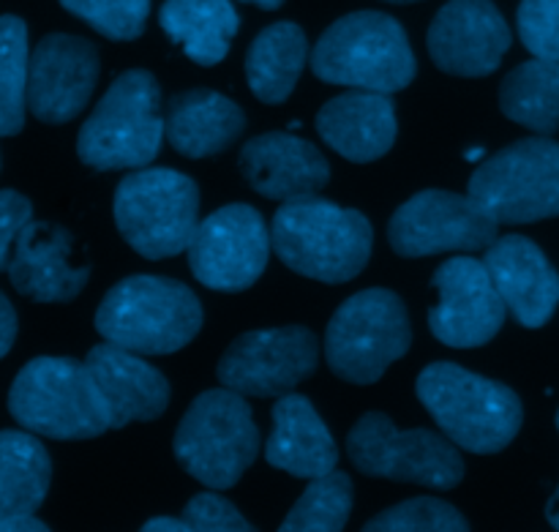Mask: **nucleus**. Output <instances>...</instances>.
<instances>
[{
	"label": "nucleus",
	"mask_w": 559,
	"mask_h": 532,
	"mask_svg": "<svg viewBox=\"0 0 559 532\" xmlns=\"http://www.w3.org/2000/svg\"><path fill=\"white\" fill-rule=\"evenodd\" d=\"M497 235L500 222L475 197L445 189L418 191L388 222V240L399 257L486 251Z\"/></svg>",
	"instance_id": "nucleus-12"
},
{
	"label": "nucleus",
	"mask_w": 559,
	"mask_h": 532,
	"mask_svg": "<svg viewBox=\"0 0 559 532\" xmlns=\"http://www.w3.org/2000/svg\"><path fill=\"white\" fill-rule=\"evenodd\" d=\"M415 393L442 435L469 453L489 457L506 451L522 429L524 407L513 388L451 360L426 366Z\"/></svg>",
	"instance_id": "nucleus-2"
},
{
	"label": "nucleus",
	"mask_w": 559,
	"mask_h": 532,
	"mask_svg": "<svg viewBox=\"0 0 559 532\" xmlns=\"http://www.w3.org/2000/svg\"><path fill=\"white\" fill-rule=\"evenodd\" d=\"M311 71L328 85L396 93L415 80L413 47L402 22L382 11H355L333 22L311 49Z\"/></svg>",
	"instance_id": "nucleus-4"
},
{
	"label": "nucleus",
	"mask_w": 559,
	"mask_h": 532,
	"mask_svg": "<svg viewBox=\"0 0 559 532\" xmlns=\"http://www.w3.org/2000/svg\"><path fill=\"white\" fill-rule=\"evenodd\" d=\"M271 468L293 478H320L336 470L338 446L314 404L300 393H284L273 404V429L265 442Z\"/></svg>",
	"instance_id": "nucleus-23"
},
{
	"label": "nucleus",
	"mask_w": 559,
	"mask_h": 532,
	"mask_svg": "<svg viewBox=\"0 0 559 532\" xmlns=\"http://www.w3.org/2000/svg\"><path fill=\"white\" fill-rule=\"evenodd\" d=\"M511 27L491 0H451L429 27V55L453 76H489L511 49Z\"/></svg>",
	"instance_id": "nucleus-17"
},
{
	"label": "nucleus",
	"mask_w": 559,
	"mask_h": 532,
	"mask_svg": "<svg viewBox=\"0 0 559 532\" xmlns=\"http://www.w3.org/2000/svg\"><path fill=\"white\" fill-rule=\"evenodd\" d=\"M347 457L371 478L404 481L426 489L451 492L464 478L456 442L431 429H396L385 413H366L347 435Z\"/></svg>",
	"instance_id": "nucleus-10"
},
{
	"label": "nucleus",
	"mask_w": 559,
	"mask_h": 532,
	"mask_svg": "<svg viewBox=\"0 0 559 532\" xmlns=\"http://www.w3.org/2000/svg\"><path fill=\"white\" fill-rule=\"evenodd\" d=\"M516 25L522 44L535 58L559 63V0H522Z\"/></svg>",
	"instance_id": "nucleus-33"
},
{
	"label": "nucleus",
	"mask_w": 559,
	"mask_h": 532,
	"mask_svg": "<svg viewBox=\"0 0 559 532\" xmlns=\"http://www.w3.org/2000/svg\"><path fill=\"white\" fill-rule=\"evenodd\" d=\"M431 287L437 304L429 309V328L445 347H484L506 326L508 306L484 260L451 257L437 268Z\"/></svg>",
	"instance_id": "nucleus-15"
},
{
	"label": "nucleus",
	"mask_w": 559,
	"mask_h": 532,
	"mask_svg": "<svg viewBox=\"0 0 559 532\" xmlns=\"http://www.w3.org/2000/svg\"><path fill=\"white\" fill-rule=\"evenodd\" d=\"M31 218L33 205L25 194L11 189L0 191V271H9L16 238Z\"/></svg>",
	"instance_id": "nucleus-35"
},
{
	"label": "nucleus",
	"mask_w": 559,
	"mask_h": 532,
	"mask_svg": "<svg viewBox=\"0 0 559 532\" xmlns=\"http://www.w3.org/2000/svg\"><path fill=\"white\" fill-rule=\"evenodd\" d=\"M413 328L404 300L382 287L344 300L325 331V360L333 375L353 386H374L388 366L404 358Z\"/></svg>",
	"instance_id": "nucleus-9"
},
{
	"label": "nucleus",
	"mask_w": 559,
	"mask_h": 532,
	"mask_svg": "<svg viewBox=\"0 0 559 532\" xmlns=\"http://www.w3.org/2000/svg\"><path fill=\"white\" fill-rule=\"evenodd\" d=\"M52 481V459L33 431H0V519L33 517Z\"/></svg>",
	"instance_id": "nucleus-27"
},
{
	"label": "nucleus",
	"mask_w": 559,
	"mask_h": 532,
	"mask_svg": "<svg viewBox=\"0 0 559 532\" xmlns=\"http://www.w3.org/2000/svg\"><path fill=\"white\" fill-rule=\"evenodd\" d=\"M74 238L52 222H27L14 244L9 279L16 293L36 304H69L85 289L91 265L71 262Z\"/></svg>",
	"instance_id": "nucleus-19"
},
{
	"label": "nucleus",
	"mask_w": 559,
	"mask_h": 532,
	"mask_svg": "<svg viewBox=\"0 0 559 532\" xmlns=\"http://www.w3.org/2000/svg\"><path fill=\"white\" fill-rule=\"evenodd\" d=\"M205 311L189 284L167 276H126L104 295L96 331L140 355H173L194 342Z\"/></svg>",
	"instance_id": "nucleus-3"
},
{
	"label": "nucleus",
	"mask_w": 559,
	"mask_h": 532,
	"mask_svg": "<svg viewBox=\"0 0 559 532\" xmlns=\"http://www.w3.org/2000/svg\"><path fill=\"white\" fill-rule=\"evenodd\" d=\"M469 197L500 224H533L559 216V145L530 137L475 167Z\"/></svg>",
	"instance_id": "nucleus-11"
},
{
	"label": "nucleus",
	"mask_w": 559,
	"mask_h": 532,
	"mask_svg": "<svg viewBox=\"0 0 559 532\" xmlns=\"http://www.w3.org/2000/svg\"><path fill=\"white\" fill-rule=\"evenodd\" d=\"M27 25L14 14L0 16V137L20 134L27 107Z\"/></svg>",
	"instance_id": "nucleus-29"
},
{
	"label": "nucleus",
	"mask_w": 559,
	"mask_h": 532,
	"mask_svg": "<svg viewBox=\"0 0 559 532\" xmlns=\"http://www.w3.org/2000/svg\"><path fill=\"white\" fill-rule=\"evenodd\" d=\"M96 44L71 33H49L31 52L27 74V107L41 123L60 126L74 120L96 91Z\"/></svg>",
	"instance_id": "nucleus-16"
},
{
	"label": "nucleus",
	"mask_w": 559,
	"mask_h": 532,
	"mask_svg": "<svg viewBox=\"0 0 559 532\" xmlns=\"http://www.w3.org/2000/svg\"><path fill=\"white\" fill-rule=\"evenodd\" d=\"M145 532H191V528L183 517H158L145 524Z\"/></svg>",
	"instance_id": "nucleus-38"
},
{
	"label": "nucleus",
	"mask_w": 559,
	"mask_h": 532,
	"mask_svg": "<svg viewBox=\"0 0 559 532\" xmlns=\"http://www.w3.org/2000/svg\"><path fill=\"white\" fill-rule=\"evenodd\" d=\"M353 513V481L342 470L311 478L309 489L289 508L282 522L284 532H338Z\"/></svg>",
	"instance_id": "nucleus-30"
},
{
	"label": "nucleus",
	"mask_w": 559,
	"mask_h": 532,
	"mask_svg": "<svg viewBox=\"0 0 559 532\" xmlns=\"http://www.w3.org/2000/svg\"><path fill=\"white\" fill-rule=\"evenodd\" d=\"M371 532H467L464 513L440 497H415L388 508L380 517L366 522Z\"/></svg>",
	"instance_id": "nucleus-31"
},
{
	"label": "nucleus",
	"mask_w": 559,
	"mask_h": 532,
	"mask_svg": "<svg viewBox=\"0 0 559 532\" xmlns=\"http://www.w3.org/2000/svg\"><path fill=\"white\" fill-rule=\"evenodd\" d=\"M180 517L189 522L191 532H251L254 524L227 500V497L213 492H202L186 503Z\"/></svg>",
	"instance_id": "nucleus-34"
},
{
	"label": "nucleus",
	"mask_w": 559,
	"mask_h": 532,
	"mask_svg": "<svg viewBox=\"0 0 559 532\" xmlns=\"http://www.w3.org/2000/svg\"><path fill=\"white\" fill-rule=\"evenodd\" d=\"M385 3H415V0H385Z\"/></svg>",
	"instance_id": "nucleus-41"
},
{
	"label": "nucleus",
	"mask_w": 559,
	"mask_h": 532,
	"mask_svg": "<svg viewBox=\"0 0 559 532\" xmlns=\"http://www.w3.org/2000/svg\"><path fill=\"white\" fill-rule=\"evenodd\" d=\"M240 3L260 5V9H265V11H276V9H282L284 0H240Z\"/></svg>",
	"instance_id": "nucleus-40"
},
{
	"label": "nucleus",
	"mask_w": 559,
	"mask_h": 532,
	"mask_svg": "<svg viewBox=\"0 0 559 532\" xmlns=\"http://www.w3.org/2000/svg\"><path fill=\"white\" fill-rule=\"evenodd\" d=\"M500 109L506 118L535 134L559 131V63L535 58L516 66L500 85Z\"/></svg>",
	"instance_id": "nucleus-28"
},
{
	"label": "nucleus",
	"mask_w": 559,
	"mask_h": 532,
	"mask_svg": "<svg viewBox=\"0 0 559 532\" xmlns=\"http://www.w3.org/2000/svg\"><path fill=\"white\" fill-rule=\"evenodd\" d=\"M173 451L202 486L233 489L260 457V429L243 393L224 386L200 393L175 431Z\"/></svg>",
	"instance_id": "nucleus-7"
},
{
	"label": "nucleus",
	"mask_w": 559,
	"mask_h": 532,
	"mask_svg": "<svg viewBox=\"0 0 559 532\" xmlns=\"http://www.w3.org/2000/svg\"><path fill=\"white\" fill-rule=\"evenodd\" d=\"M271 229L257 208L224 205L197 224L189 240V268L200 284L216 293L254 287L271 257Z\"/></svg>",
	"instance_id": "nucleus-13"
},
{
	"label": "nucleus",
	"mask_w": 559,
	"mask_h": 532,
	"mask_svg": "<svg viewBox=\"0 0 559 532\" xmlns=\"http://www.w3.org/2000/svg\"><path fill=\"white\" fill-rule=\"evenodd\" d=\"M16 339V311L11 306V300L0 293V358L9 355V350L14 347Z\"/></svg>",
	"instance_id": "nucleus-36"
},
{
	"label": "nucleus",
	"mask_w": 559,
	"mask_h": 532,
	"mask_svg": "<svg viewBox=\"0 0 559 532\" xmlns=\"http://www.w3.org/2000/svg\"><path fill=\"white\" fill-rule=\"evenodd\" d=\"M309 42L295 22H273L251 42L246 55V80L251 93L265 104H282L293 96L306 60Z\"/></svg>",
	"instance_id": "nucleus-26"
},
{
	"label": "nucleus",
	"mask_w": 559,
	"mask_h": 532,
	"mask_svg": "<svg viewBox=\"0 0 559 532\" xmlns=\"http://www.w3.org/2000/svg\"><path fill=\"white\" fill-rule=\"evenodd\" d=\"M115 224L145 260L183 255L200 224V189L178 169H136L115 189Z\"/></svg>",
	"instance_id": "nucleus-8"
},
{
	"label": "nucleus",
	"mask_w": 559,
	"mask_h": 532,
	"mask_svg": "<svg viewBox=\"0 0 559 532\" xmlns=\"http://www.w3.org/2000/svg\"><path fill=\"white\" fill-rule=\"evenodd\" d=\"M60 5L112 42L140 38L151 14V0H60Z\"/></svg>",
	"instance_id": "nucleus-32"
},
{
	"label": "nucleus",
	"mask_w": 559,
	"mask_h": 532,
	"mask_svg": "<svg viewBox=\"0 0 559 532\" xmlns=\"http://www.w3.org/2000/svg\"><path fill=\"white\" fill-rule=\"evenodd\" d=\"M167 137L162 85L145 69H129L107 87L76 137L80 162L93 169L147 167Z\"/></svg>",
	"instance_id": "nucleus-5"
},
{
	"label": "nucleus",
	"mask_w": 559,
	"mask_h": 532,
	"mask_svg": "<svg viewBox=\"0 0 559 532\" xmlns=\"http://www.w3.org/2000/svg\"><path fill=\"white\" fill-rule=\"evenodd\" d=\"M271 244L289 271L314 282L344 284L369 265L374 229L355 208L306 197L278 208Z\"/></svg>",
	"instance_id": "nucleus-1"
},
{
	"label": "nucleus",
	"mask_w": 559,
	"mask_h": 532,
	"mask_svg": "<svg viewBox=\"0 0 559 532\" xmlns=\"http://www.w3.org/2000/svg\"><path fill=\"white\" fill-rule=\"evenodd\" d=\"M546 517H549V524L555 530H559V486L555 492V497L549 500V508H546Z\"/></svg>",
	"instance_id": "nucleus-39"
},
{
	"label": "nucleus",
	"mask_w": 559,
	"mask_h": 532,
	"mask_svg": "<svg viewBox=\"0 0 559 532\" xmlns=\"http://www.w3.org/2000/svg\"><path fill=\"white\" fill-rule=\"evenodd\" d=\"M9 413L22 429L52 440H93L109 431V413L91 371L74 358H33L14 377Z\"/></svg>",
	"instance_id": "nucleus-6"
},
{
	"label": "nucleus",
	"mask_w": 559,
	"mask_h": 532,
	"mask_svg": "<svg viewBox=\"0 0 559 532\" xmlns=\"http://www.w3.org/2000/svg\"><path fill=\"white\" fill-rule=\"evenodd\" d=\"M49 528L36 517L20 519H0V532H47Z\"/></svg>",
	"instance_id": "nucleus-37"
},
{
	"label": "nucleus",
	"mask_w": 559,
	"mask_h": 532,
	"mask_svg": "<svg viewBox=\"0 0 559 532\" xmlns=\"http://www.w3.org/2000/svg\"><path fill=\"white\" fill-rule=\"evenodd\" d=\"M158 25L197 66H216L229 55L240 16L233 0H167Z\"/></svg>",
	"instance_id": "nucleus-25"
},
{
	"label": "nucleus",
	"mask_w": 559,
	"mask_h": 532,
	"mask_svg": "<svg viewBox=\"0 0 559 532\" xmlns=\"http://www.w3.org/2000/svg\"><path fill=\"white\" fill-rule=\"evenodd\" d=\"M317 131L338 156L369 164L385 156L396 142V107L388 93L347 91L317 113Z\"/></svg>",
	"instance_id": "nucleus-22"
},
{
	"label": "nucleus",
	"mask_w": 559,
	"mask_h": 532,
	"mask_svg": "<svg viewBox=\"0 0 559 532\" xmlns=\"http://www.w3.org/2000/svg\"><path fill=\"white\" fill-rule=\"evenodd\" d=\"M243 131V109L211 87L175 93L167 104V140L186 158L216 156Z\"/></svg>",
	"instance_id": "nucleus-24"
},
{
	"label": "nucleus",
	"mask_w": 559,
	"mask_h": 532,
	"mask_svg": "<svg viewBox=\"0 0 559 532\" xmlns=\"http://www.w3.org/2000/svg\"><path fill=\"white\" fill-rule=\"evenodd\" d=\"M557 429H559V413H557Z\"/></svg>",
	"instance_id": "nucleus-42"
},
{
	"label": "nucleus",
	"mask_w": 559,
	"mask_h": 532,
	"mask_svg": "<svg viewBox=\"0 0 559 532\" xmlns=\"http://www.w3.org/2000/svg\"><path fill=\"white\" fill-rule=\"evenodd\" d=\"M109 413V426L123 429L134 421L162 418L169 404V380L140 358V353L112 342L96 344L85 360Z\"/></svg>",
	"instance_id": "nucleus-21"
},
{
	"label": "nucleus",
	"mask_w": 559,
	"mask_h": 532,
	"mask_svg": "<svg viewBox=\"0 0 559 532\" xmlns=\"http://www.w3.org/2000/svg\"><path fill=\"white\" fill-rule=\"evenodd\" d=\"M320 364V339L304 326L262 328L235 339L218 360V382L243 397L293 393Z\"/></svg>",
	"instance_id": "nucleus-14"
},
{
	"label": "nucleus",
	"mask_w": 559,
	"mask_h": 532,
	"mask_svg": "<svg viewBox=\"0 0 559 532\" xmlns=\"http://www.w3.org/2000/svg\"><path fill=\"white\" fill-rule=\"evenodd\" d=\"M508 311L524 328H544L559 306V273L535 240L506 235L484 257Z\"/></svg>",
	"instance_id": "nucleus-20"
},
{
	"label": "nucleus",
	"mask_w": 559,
	"mask_h": 532,
	"mask_svg": "<svg viewBox=\"0 0 559 532\" xmlns=\"http://www.w3.org/2000/svg\"><path fill=\"white\" fill-rule=\"evenodd\" d=\"M240 173L257 194L276 202L317 197L331 180V164L309 140L267 131L254 137L240 151Z\"/></svg>",
	"instance_id": "nucleus-18"
}]
</instances>
